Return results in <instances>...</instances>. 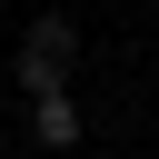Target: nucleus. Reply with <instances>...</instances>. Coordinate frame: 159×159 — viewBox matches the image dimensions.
<instances>
[{
    "label": "nucleus",
    "mask_w": 159,
    "mask_h": 159,
    "mask_svg": "<svg viewBox=\"0 0 159 159\" xmlns=\"http://www.w3.org/2000/svg\"><path fill=\"white\" fill-rule=\"evenodd\" d=\"M30 40H40V50H70V60H80V30H70L60 10H40V20H30Z\"/></svg>",
    "instance_id": "3"
},
{
    "label": "nucleus",
    "mask_w": 159,
    "mask_h": 159,
    "mask_svg": "<svg viewBox=\"0 0 159 159\" xmlns=\"http://www.w3.org/2000/svg\"><path fill=\"white\" fill-rule=\"evenodd\" d=\"M30 139H40V149H80V99H70V89H40V99H30Z\"/></svg>",
    "instance_id": "2"
},
{
    "label": "nucleus",
    "mask_w": 159,
    "mask_h": 159,
    "mask_svg": "<svg viewBox=\"0 0 159 159\" xmlns=\"http://www.w3.org/2000/svg\"><path fill=\"white\" fill-rule=\"evenodd\" d=\"M10 89H20V99H40V89H70V50H40V40H20V60H10Z\"/></svg>",
    "instance_id": "1"
}]
</instances>
